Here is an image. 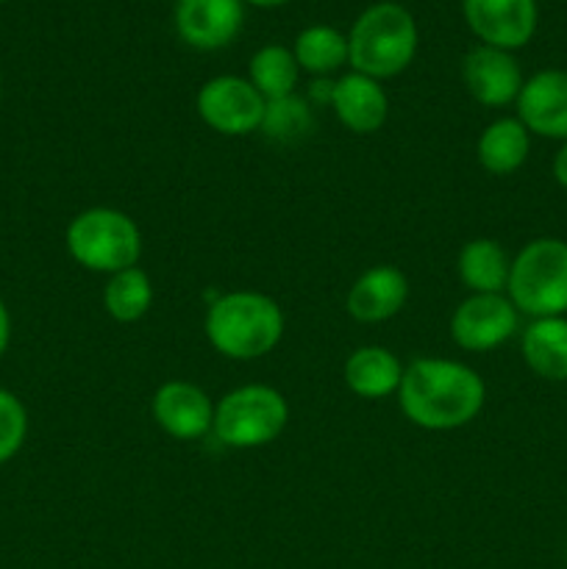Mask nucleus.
<instances>
[{"instance_id":"f257e3e1","label":"nucleus","mask_w":567,"mask_h":569,"mask_svg":"<svg viewBox=\"0 0 567 569\" xmlns=\"http://www.w3.org/2000/svg\"><path fill=\"white\" fill-rule=\"evenodd\" d=\"M487 387L472 367L456 359L422 356L404 370L398 403L406 420L422 431H456L481 415Z\"/></svg>"},{"instance_id":"f03ea898","label":"nucleus","mask_w":567,"mask_h":569,"mask_svg":"<svg viewBox=\"0 0 567 569\" xmlns=\"http://www.w3.org/2000/svg\"><path fill=\"white\" fill-rule=\"evenodd\" d=\"M284 311L270 295L239 289L215 298L206 309L203 331L211 348L231 361H256L284 339Z\"/></svg>"},{"instance_id":"7ed1b4c3","label":"nucleus","mask_w":567,"mask_h":569,"mask_svg":"<svg viewBox=\"0 0 567 569\" xmlns=\"http://www.w3.org/2000/svg\"><path fill=\"white\" fill-rule=\"evenodd\" d=\"M415 17L400 3H372L356 17L348 37V61L354 72L376 81L400 76L417 56Z\"/></svg>"},{"instance_id":"20e7f679","label":"nucleus","mask_w":567,"mask_h":569,"mask_svg":"<svg viewBox=\"0 0 567 569\" xmlns=\"http://www.w3.org/2000/svg\"><path fill=\"white\" fill-rule=\"evenodd\" d=\"M64 242L78 267L100 276L137 267L142 256V231L133 217L109 206H94L72 217Z\"/></svg>"},{"instance_id":"39448f33","label":"nucleus","mask_w":567,"mask_h":569,"mask_svg":"<svg viewBox=\"0 0 567 569\" xmlns=\"http://www.w3.org/2000/svg\"><path fill=\"white\" fill-rule=\"evenodd\" d=\"M506 298L517 311L543 320L567 315V242L543 237L511 259Z\"/></svg>"},{"instance_id":"423d86ee","label":"nucleus","mask_w":567,"mask_h":569,"mask_svg":"<svg viewBox=\"0 0 567 569\" xmlns=\"http://www.w3.org/2000/svg\"><path fill=\"white\" fill-rule=\"evenodd\" d=\"M289 422V403L276 387L245 383L215 406L211 433L233 450H256L276 442Z\"/></svg>"},{"instance_id":"0eeeda50","label":"nucleus","mask_w":567,"mask_h":569,"mask_svg":"<svg viewBox=\"0 0 567 569\" xmlns=\"http://www.w3.org/2000/svg\"><path fill=\"white\" fill-rule=\"evenodd\" d=\"M267 100L248 78L217 76L200 87L195 98L198 117L220 137H248L259 131Z\"/></svg>"},{"instance_id":"6e6552de","label":"nucleus","mask_w":567,"mask_h":569,"mask_svg":"<svg viewBox=\"0 0 567 569\" xmlns=\"http://www.w3.org/2000/svg\"><path fill=\"white\" fill-rule=\"evenodd\" d=\"M517 315L506 295H470L450 315V339L467 353H487L517 331Z\"/></svg>"},{"instance_id":"1a4fd4ad","label":"nucleus","mask_w":567,"mask_h":569,"mask_svg":"<svg viewBox=\"0 0 567 569\" xmlns=\"http://www.w3.org/2000/svg\"><path fill=\"white\" fill-rule=\"evenodd\" d=\"M461 14L481 44L509 53L537 31V0H461Z\"/></svg>"},{"instance_id":"9d476101","label":"nucleus","mask_w":567,"mask_h":569,"mask_svg":"<svg viewBox=\"0 0 567 569\" xmlns=\"http://www.w3.org/2000/svg\"><path fill=\"white\" fill-rule=\"evenodd\" d=\"M461 81L476 103L500 109L517 100L523 89V72L509 50L476 44L461 61Z\"/></svg>"},{"instance_id":"9b49d317","label":"nucleus","mask_w":567,"mask_h":569,"mask_svg":"<svg viewBox=\"0 0 567 569\" xmlns=\"http://www.w3.org/2000/svg\"><path fill=\"white\" fill-rule=\"evenodd\" d=\"M150 411L153 420L167 437L181 439H200L211 431L215 422V403L192 381H167L156 389L153 400H150Z\"/></svg>"},{"instance_id":"f8f14e48","label":"nucleus","mask_w":567,"mask_h":569,"mask_svg":"<svg viewBox=\"0 0 567 569\" xmlns=\"http://www.w3.org/2000/svg\"><path fill=\"white\" fill-rule=\"evenodd\" d=\"M242 0H178V37L195 50H220L242 31Z\"/></svg>"},{"instance_id":"ddd939ff","label":"nucleus","mask_w":567,"mask_h":569,"mask_svg":"<svg viewBox=\"0 0 567 569\" xmlns=\"http://www.w3.org/2000/svg\"><path fill=\"white\" fill-rule=\"evenodd\" d=\"M517 120L528 133L567 142V72L543 70L523 81L517 94Z\"/></svg>"},{"instance_id":"4468645a","label":"nucleus","mask_w":567,"mask_h":569,"mask_svg":"<svg viewBox=\"0 0 567 569\" xmlns=\"http://www.w3.org/2000/svg\"><path fill=\"white\" fill-rule=\"evenodd\" d=\"M406 300H409V278L404 276V270L392 264H376L361 272L348 289L345 311L356 322L376 326L400 315Z\"/></svg>"},{"instance_id":"2eb2a0df","label":"nucleus","mask_w":567,"mask_h":569,"mask_svg":"<svg viewBox=\"0 0 567 569\" xmlns=\"http://www.w3.org/2000/svg\"><path fill=\"white\" fill-rule=\"evenodd\" d=\"M328 103L334 106V114L342 122V128L359 133V137L381 131L389 117V98L381 81L361 76V72H348L334 81Z\"/></svg>"},{"instance_id":"dca6fc26","label":"nucleus","mask_w":567,"mask_h":569,"mask_svg":"<svg viewBox=\"0 0 567 569\" xmlns=\"http://www.w3.org/2000/svg\"><path fill=\"white\" fill-rule=\"evenodd\" d=\"M404 370L398 356L384 345H361L345 359V387L365 400H384L398 395Z\"/></svg>"},{"instance_id":"f3484780","label":"nucleus","mask_w":567,"mask_h":569,"mask_svg":"<svg viewBox=\"0 0 567 569\" xmlns=\"http://www.w3.org/2000/svg\"><path fill=\"white\" fill-rule=\"evenodd\" d=\"M509 270L511 256L504 244L487 237L470 239L456 259L459 281L470 289V295H506Z\"/></svg>"},{"instance_id":"a211bd4d","label":"nucleus","mask_w":567,"mask_h":569,"mask_svg":"<svg viewBox=\"0 0 567 569\" xmlns=\"http://www.w3.org/2000/svg\"><path fill=\"white\" fill-rule=\"evenodd\" d=\"M531 150V133L517 117L489 122L476 142V159L489 176H511L520 170Z\"/></svg>"},{"instance_id":"6ab92c4d","label":"nucleus","mask_w":567,"mask_h":569,"mask_svg":"<svg viewBox=\"0 0 567 569\" xmlns=\"http://www.w3.org/2000/svg\"><path fill=\"white\" fill-rule=\"evenodd\" d=\"M523 361L545 381H567V320L543 317L523 331Z\"/></svg>"},{"instance_id":"aec40b11","label":"nucleus","mask_w":567,"mask_h":569,"mask_svg":"<svg viewBox=\"0 0 567 569\" xmlns=\"http://www.w3.org/2000/svg\"><path fill=\"white\" fill-rule=\"evenodd\" d=\"M153 306V281L142 267H128V270L109 276L103 287V309L117 322H137Z\"/></svg>"},{"instance_id":"412c9836","label":"nucleus","mask_w":567,"mask_h":569,"mask_svg":"<svg viewBox=\"0 0 567 569\" xmlns=\"http://www.w3.org/2000/svg\"><path fill=\"white\" fill-rule=\"evenodd\" d=\"M295 61L311 76H331L348 64V37L331 26H309L295 39Z\"/></svg>"},{"instance_id":"4be33fe9","label":"nucleus","mask_w":567,"mask_h":569,"mask_svg":"<svg viewBox=\"0 0 567 569\" xmlns=\"http://www.w3.org/2000/svg\"><path fill=\"white\" fill-rule=\"evenodd\" d=\"M300 67L295 53L284 44H265L253 53L248 67V81L253 83L256 92L265 100L287 98L298 89Z\"/></svg>"},{"instance_id":"5701e85b","label":"nucleus","mask_w":567,"mask_h":569,"mask_svg":"<svg viewBox=\"0 0 567 569\" xmlns=\"http://www.w3.org/2000/svg\"><path fill=\"white\" fill-rule=\"evenodd\" d=\"M311 128H315V114H311V106L298 92L287 94V98L267 100L265 120H261L259 128L267 139L292 144L309 137Z\"/></svg>"},{"instance_id":"b1692460","label":"nucleus","mask_w":567,"mask_h":569,"mask_svg":"<svg viewBox=\"0 0 567 569\" xmlns=\"http://www.w3.org/2000/svg\"><path fill=\"white\" fill-rule=\"evenodd\" d=\"M28 437V411L14 392L0 387V465L20 453Z\"/></svg>"},{"instance_id":"393cba45","label":"nucleus","mask_w":567,"mask_h":569,"mask_svg":"<svg viewBox=\"0 0 567 569\" xmlns=\"http://www.w3.org/2000/svg\"><path fill=\"white\" fill-rule=\"evenodd\" d=\"M9 339H11V317H9V309H6V303L0 300V356H3L6 348H9Z\"/></svg>"},{"instance_id":"a878e982","label":"nucleus","mask_w":567,"mask_h":569,"mask_svg":"<svg viewBox=\"0 0 567 569\" xmlns=\"http://www.w3.org/2000/svg\"><path fill=\"white\" fill-rule=\"evenodd\" d=\"M554 178L567 189V142L561 144L559 153H556L554 159Z\"/></svg>"},{"instance_id":"bb28decb","label":"nucleus","mask_w":567,"mask_h":569,"mask_svg":"<svg viewBox=\"0 0 567 569\" xmlns=\"http://www.w3.org/2000/svg\"><path fill=\"white\" fill-rule=\"evenodd\" d=\"M242 3L259 6V9H276V6H284V3H289V0H242Z\"/></svg>"},{"instance_id":"cd10ccee","label":"nucleus","mask_w":567,"mask_h":569,"mask_svg":"<svg viewBox=\"0 0 567 569\" xmlns=\"http://www.w3.org/2000/svg\"><path fill=\"white\" fill-rule=\"evenodd\" d=\"M0 3H3V0H0Z\"/></svg>"}]
</instances>
